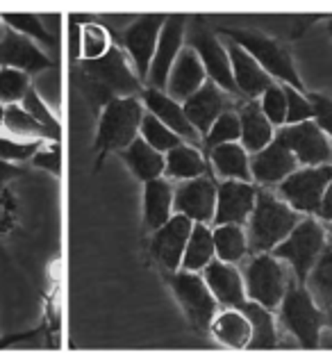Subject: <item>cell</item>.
<instances>
[{"label":"cell","instance_id":"60d3db41","mask_svg":"<svg viewBox=\"0 0 332 364\" xmlns=\"http://www.w3.org/2000/svg\"><path fill=\"white\" fill-rule=\"evenodd\" d=\"M18 105L26 109L34 121H39L43 128L50 132L53 141H60V121L55 119V114L48 109V105H45V102L41 100V96L32 87L26 91V96H23V100L18 102Z\"/></svg>","mask_w":332,"mask_h":364},{"label":"cell","instance_id":"7a4b0ae2","mask_svg":"<svg viewBox=\"0 0 332 364\" xmlns=\"http://www.w3.org/2000/svg\"><path fill=\"white\" fill-rule=\"evenodd\" d=\"M301 221V214L291 210L278 193L269 189H257L255 208L246 221L248 253H271L284 237H287L296 223Z\"/></svg>","mask_w":332,"mask_h":364},{"label":"cell","instance_id":"83f0119b","mask_svg":"<svg viewBox=\"0 0 332 364\" xmlns=\"http://www.w3.org/2000/svg\"><path fill=\"white\" fill-rule=\"evenodd\" d=\"M212 337L227 348H246L250 339V323L239 307H230L225 312H216L210 323Z\"/></svg>","mask_w":332,"mask_h":364},{"label":"cell","instance_id":"f6af8a7d","mask_svg":"<svg viewBox=\"0 0 332 364\" xmlns=\"http://www.w3.org/2000/svg\"><path fill=\"white\" fill-rule=\"evenodd\" d=\"M30 164L37 168H45L50 173L60 176V148H57L55 141H45L37 153L30 157Z\"/></svg>","mask_w":332,"mask_h":364},{"label":"cell","instance_id":"484cf974","mask_svg":"<svg viewBox=\"0 0 332 364\" xmlns=\"http://www.w3.org/2000/svg\"><path fill=\"white\" fill-rule=\"evenodd\" d=\"M210 164L221 180L253 182L250 178V155L242 144H223L208 151Z\"/></svg>","mask_w":332,"mask_h":364},{"label":"cell","instance_id":"7dc6e473","mask_svg":"<svg viewBox=\"0 0 332 364\" xmlns=\"http://www.w3.org/2000/svg\"><path fill=\"white\" fill-rule=\"evenodd\" d=\"M316 216L321 221L332 223V180L323 191V198H321V205H318V210H316Z\"/></svg>","mask_w":332,"mask_h":364},{"label":"cell","instance_id":"2e32d148","mask_svg":"<svg viewBox=\"0 0 332 364\" xmlns=\"http://www.w3.org/2000/svg\"><path fill=\"white\" fill-rule=\"evenodd\" d=\"M255 196L257 187L253 182L223 180L221 185H216V210L212 225H244L255 208Z\"/></svg>","mask_w":332,"mask_h":364},{"label":"cell","instance_id":"d4e9b609","mask_svg":"<svg viewBox=\"0 0 332 364\" xmlns=\"http://www.w3.org/2000/svg\"><path fill=\"white\" fill-rule=\"evenodd\" d=\"M173 216V185L168 178H155L144 182V225L157 230Z\"/></svg>","mask_w":332,"mask_h":364},{"label":"cell","instance_id":"44dd1931","mask_svg":"<svg viewBox=\"0 0 332 364\" xmlns=\"http://www.w3.org/2000/svg\"><path fill=\"white\" fill-rule=\"evenodd\" d=\"M225 50H227V57H230L237 94L246 96L248 100H257L273 85V80L267 75L264 68H262L253 57L242 48V46L225 41Z\"/></svg>","mask_w":332,"mask_h":364},{"label":"cell","instance_id":"4316f807","mask_svg":"<svg viewBox=\"0 0 332 364\" xmlns=\"http://www.w3.org/2000/svg\"><path fill=\"white\" fill-rule=\"evenodd\" d=\"M250 323V339H248V350H271L278 346V326L273 318L271 310L262 307L255 301H244L239 305Z\"/></svg>","mask_w":332,"mask_h":364},{"label":"cell","instance_id":"cb8c5ba5","mask_svg":"<svg viewBox=\"0 0 332 364\" xmlns=\"http://www.w3.org/2000/svg\"><path fill=\"white\" fill-rule=\"evenodd\" d=\"M239 125H242V136H239V144L246 148L248 155H253L262 151L264 146H269L276 136V128L269 123V119L262 114L259 102L257 100H246L239 105L237 109Z\"/></svg>","mask_w":332,"mask_h":364},{"label":"cell","instance_id":"8d00e7d4","mask_svg":"<svg viewBox=\"0 0 332 364\" xmlns=\"http://www.w3.org/2000/svg\"><path fill=\"white\" fill-rule=\"evenodd\" d=\"M239 136H242L239 117L235 109H227L212 123V128L203 134V146H205V151H212L214 146L239 144Z\"/></svg>","mask_w":332,"mask_h":364},{"label":"cell","instance_id":"ba28073f","mask_svg":"<svg viewBox=\"0 0 332 364\" xmlns=\"http://www.w3.org/2000/svg\"><path fill=\"white\" fill-rule=\"evenodd\" d=\"M166 280L176 294L182 312L189 318V323L196 330H210L214 314L219 312L216 310L219 303H216V299L212 296L203 273L178 269V271L166 273Z\"/></svg>","mask_w":332,"mask_h":364},{"label":"cell","instance_id":"ab89813d","mask_svg":"<svg viewBox=\"0 0 332 364\" xmlns=\"http://www.w3.org/2000/svg\"><path fill=\"white\" fill-rule=\"evenodd\" d=\"M30 89V75L16 68L0 66V105H16Z\"/></svg>","mask_w":332,"mask_h":364},{"label":"cell","instance_id":"74e56055","mask_svg":"<svg viewBox=\"0 0 332 364\" xmlns=\"http://www.w3.org/2000/svg\"><path fill=\"white\" fill-rule=\"evenodd\" d=\"M112 39H109V32L98 26V23H87L80 30V60H100L112 48Z\"/></svg>","mask_w":332,"mask_h":364},{"label":"cell","instance_id":"f546056e","mask_svg":"<svg viewBox=\"0 0 332 364\" xmlns=\"http://www.w3.org/2000/svg\"><path fill=\"white\" fill-rule=\"evenodd\" d=\"M121 157L128 164L130 173L141 182L164 176V155L148 146L141 136H136L125 151H121Z\"/></svg>","mask_w":332,"mask_h":364},{"label":"cell","instance_id":"30bf717a","mask_svg":"<svg viewBox=\"0 0 332 364\" xmlns=\"http://www.w3.org/2000/svg\"><path fill=\"white\" fill-rule=\"evenodd\" d=\"M185 39L189 41L187 43L189 48L198 55V60L205 68V75H208L210 82L223 89L227 96H235L237 87H235V77H232L230 57H227V50L219 41V37H216L210 28H205L200 21H196L189 30V37L185 34Z\"/></svg>","mask_w":332,"mask_h":364},{"label":"cell","instance_id":"d6986e66","mask_svg":"<svg viewBox=\"0 0 332 364\" xmlns=\"http://www.w3.org/2000/svg\"><path fill=\"white\" fill-rule=\"evenodd\" d=\"M141 102L148 114H153L159 123H164L166 128L171 132H176L182 141H187V144L200 141L198 130L189 123L185 109H182V102L173 100L171 96H166L164 91L153 89V87H146L141 91Z\"/></svg>","mask_w":332,"mask_h":364},{"label":"cell","instance_id":"4dcf8cb0","mask_svg":"<svg viewBox=\"0 0 332 364\" xmlns=\"http://www.w3.org/2000/svg\"><path fill=\"white\" fill-rule=\"evenodd\" d=\"M214 259V237L210 223H193L180 269L200 273Z\"/></svg>","mask_w":332,"mask_h":364},{"label":"cell","instance_id":"b9f144b4","mask_svg":"<svg viewBox=\"0 0 332 364\" xmlns=\"http://www.w3.org/2000/svg\"><path fill=\"white\" fill-rule=\"evenodd\" d=\"M284 96H287V121H284V125H296L314 119V107L307 98V91L284 87Z\"/></svg>","mask_w":332,"mask_h":364},{"label":"cell","instance_id":"e0dca14e","mask_svg":"<svg viewBox=\"0 0 332 364\" xmlns=\"http://www.w3.org/2000/svg\"><path fill=\"white\" fill-rule=\"evenodd\" d=\"M296 168H299V162H296L294 153L284 146V141L278 134L273 136V141L269 146L250 155V178L262 187L280 185Z\"/></svg>","mask_w":332,"mask_h":364},{"label":"cell","instance_id":"ee69618b","mask_svg":"<svg viewBox=\"0 0 332 364\" xmlns=\"http://www.w3.org/2000/svg\"><path fill=\"white\" fill-rule=\"evenodd\" d=\"M307 98H310L312 107H314V119L312 121L328 136H332V98L321 94V91H307Z\"/></svg>","mask_w":332,"mask_h":364},{"label":"cell","instance_id":"c3c4849f","mask_svg":"<svg viewBox=\"0 0 332 364\" xmlns=\"http://www.w3.org/2000/svg\"><path fill=\"white\" fill-rule=\"evenodd\" d=\"M18 176H23V168L21 166L11 164V162H3V159H0V187H5V182L14 180Z\"/></svg>","mask_w":332,"mask_h":364},{"label":"cell","instance_id":"ac0fdd59","mask_svg":"<svg viewBox=\"0 0 332 364\" xmlns=\"http://www.w3.org/2000/svg\"><path fill=\"white\" fill-rule=\"evenodd\" d=\"M0 66L16 68V71H23L26 75H34L50 68L53 60L34 41L7 28L3 37H0Z\"/></svg>","mask_w":332,"mask_h":364},{"label":"cell","instance_id":"7bdbcfd3","mask_svg":"<svg viewBox=\"0 0 332 364\" xmlns=\"http://www.w3.org/2000/svg\"><path fill=\"white\" fill-rule=\"evenodd\" d=\"M45 141H21L11 136H0V159L3 162H30V157L39 151Z\"/></svg>","mask_w":332,"mask_h":364},{"label":"cell","instance_id":"816d5d0a","mask_svg":"<svg viewBox=\"0 0 332 364\" xmlns=\"http://www.w3.org/2000/svg\"><path fill=\"white\" fill-rule=\"evenodd\" d=\"M328 239H330V242H332V223H330V237H328Z\"/></svg>","mask_w":332,"mask_h":364},{"label":"cell","instance_id":"d6a6232c","mask_svg":"<svg viewBox=\"0 0 332 364\" xmlns=\"http://www.w3.org/2000/svg\"><path fill=\"white\" fill-rule=\"evenodd\" d=\"M3 128L11 134V139H21V141H53L50 132L45 130L39 121H34L30 114L18 105V102H16V105H5Z\"/></svg>","mask_w":332,"mask_h":364},{"label":"cell","instance_id":"277c9868","mask_svg":"<svg viewBox=\"0 0 332 364\" xmlns=\"http://www.w3.org/2000/svg\"><path fill=\"white\" fill-rule=\"evenodd\" d=\"M219 32L227 41L242 46V48L264 68L273 82L299 89V91H307L299 75V68L294 64L291 53L284 48L278 39L269 37V34L255 32V30H244V28H221Z\"/></svg>","mask_w":332,"mask_h":364},{"label":"cell","instance_id":"7c38bea8","mask_svg":"<svg viewBox=\"0 0 332 364\" xmlns=\"http://www.w3.org/2000/svg\"><path fill=\"white\" fill-rule=\"evenodd\" d=\"M278 136L294 153L299 166H323L332 164V141L314 121L284 125Z\"/></svg>","mask_w":332,"mask_h":364},{"label":"cell","instance_id":"7402d4cb","mask_svg":"<svg viewBox=\"0 0 332 364\" xmlns=\"http://www.w3.org/2000/svg\"><path fill=\"white\" fill-rule=\"evenodd\" d=\"M200 273L219 305L239 307L246 301L244 276L239 273V269L235 264H227V262H221L214 257Z\"/></svg>","mask_w":332,"mask_h":364},{"label":"cell","instance_id":"8fae6325","mask_svg":"<svg viewBox=\"0 0 332 364\" xmlns=\"http://www.w3.org/2000/svg\"><path fill=\"white\" fill-rule=\"evenodd\" d=\"M164 14H148L132 21L128 28L123 30L121 41H123V53L132 64L134 73L139 75L141 82H146L148 68H151L153 55L159 41V32L164 28Z\"/></svg>","mask_w":332,"mask_h":364},{"label":"cell","instance_id":"f5cc1de1","mask_svg":"<svg viewBox=\"0 0 332 364\" xmlns=\"http://www.w3.org/2000/svg\"><path fill=\"white\" fill-rule=\"evenodd\" d=\"M328 32H330V39H332V26H330V28H328Z\"/></svg>","mask_w":332,"mask_h":364},{"label":"cell","instance_id":"f35d334b","mask_svg":"<svg viewBox=\"0 0 332 364\" xmlns=\"http://www.w3.org/2000/svg\"><path fill=\"white\" fill-rule=\"evenodd\" d=\"M262 114L269 119L273 128H284L287 121V96H284V85L273 82L264 94L257 98Z\"/></svg>","mask_w":332,"mask_h":364},{"label":"cell","instance_id":"8992f818","mask_svg":"<svg viewBox=\"0 0 332 364\" xmlns=\"http://www.w3.org/2000/svg\"><path fill=\"white\" fill-rule=\"evenodd\" d=\"M326 244H328V232L321 225V221L316 216H305L271 253L289 267L294 280L305 284L307 276H310V271L316 264V259L321 257Z\"/></svg>","mask_w":332,"mask_h":364},{"label":"cell","instance_id":"52a82bcc","mask_svg":"<svg viewBox=\"0 0 332 364\" xmlns=\"http://www.w3.org/2000/svg\"><path fill=\"white\" fill-rule=\"evenodd\" d=\"M289 282H291L289 267L273 253L253 255L244 271L246 299L259 303L267 310H278Z\"/></svg>","mask_w":332,"mask_h":364},{"label":"cell","instance_id":"836d02e7","mask_svg":"<svg viewBox=\"0 0 332 364\" xmlns=\"http://www.w3.org/2000/svg\"><path fill=\"white\" fill-rule=\"evenodd\" d=\"M305 287L310 289V294L323 310H332V242L330 239L321 257L316 259L314 269L310 271V276H307Z\"/></svg>","mask_w":332,"mask_h":364},{"label":"cell","instance_id":"3957f363","mask_svg":"<svg viewBox=\"0 0 332 364\" xmlns=\"http://www.w3.org/2000/svg\"><path fill=\"white\" fill-rule=\"evenodd\" d=\"M278 307L280 326L294 337L296 344L307 350L321 346V335L328 323V316L303 282L291 278Z\"/></svg>","mask_w":332,"mask_h":364},{"label":"cell","instance_id":"5bb4252c","mask_svg":"<svg viewBox=\"0 0 332 364\" xmlns=\"http://www.w3.org/2000/svg\"><path fill=\"white\" fill-rule=\"evenodd\" d=\"M216 210V185L210 176L182 180L173 187V214H182L193 223H212Z\"/></svg>","mask_w":332,"mask_h":364},{"label":"cell","instance_id":"f907efd6","mask_svg":"<svg viewBox=\"0 0 332 364\" xmlns=\"http://www.w3.org/2000/svg\"><path fill=\"white\" fill-rule=\"evenodd\" d=\"M328 326L332 328V310H328Z\"/></svg>","mask_w":332,"mask_h":364},{"label":"cell","instance_id":"e575fe53","mask_svg":"<svg viewBox=\"0 0 332 364\" xmlns=\"http://www.w3.org/2000/svg\"><path fill=\"white\" fill-rule=\"evenodd\" d=\"M0 18H3V23L14 30L18 34H23V37H28L30 41H34L41 48H53L55 46V39L50 37V32L43 28V23L37 14H14V11H5V14H0Z\"/></svg>","mask_w":332,"mask_h":364},{"label":"cell","instance_id":"f1b7e54d","mask_svg":"<svg viewBox=\"0 0 332 364\" xmlns=\"http://www.w3.org/2000/svg\"><path fill=\"white\" fill-rule=\"evenodd\" d=\"M208 168L210 164L205 162L196 146L180 144L164 155V178L168 180H193L208 176Z\"/></svg>","mask_w":332,"mask_h":364},{"label":"cell","instance_id":"9a60e30c","mask_svg":"<svg viewBox=\"0 0 332 364\" xmlns=\"http://www.w3.org/2000/svg\"><path fill=\"white\" fill-rule=\"evenodd\" d=\"M191 228H193L191 219H187V216H182V214H173L164 225H159L157 230H153L151 253L166 273L180 269Z\"/></svg>","mask_w":332,"mask_h":364},{"label":"cell","instance_id":"6da1fadb","mask_svg":"<svg viewBox=\"0 0 332 364\" xmlns=\"http://www.w3.org/2000/svg\"><path fill=\"white\" fill-rule=\"evenodd\" d=\"M75 71L85 98L96 109H102L112 98H141L144 82L117 43L100 60H80Z\"/></svg>","mask_w":332,"mask_h":364},{"label":"cell","instance_id":"ffe728a7","mask_svg":"<svg viewBox=\"0 0 332 364\" xmlns=\"http://www.w3.org/2000/svg\"><path fill=\"white\" fill-rule=\"evenodd\" d=\"M182 109H185L189 123L198 130L203 139V134L212 128V123L219 119L223 112L235 109V107L223 89H219L214 82H210V80H205V85L196 94L182 102Z\"/></svg>","mask_w":332,"mask_h":364},{"label":"cell","instance_id":"603a6c76","mask_svg":"<svg viewBox=\"0 0 332 364\" xmlns=\"http://www.w3.org/2000/svg\"><path fill=\"white\" fill-rule=\"evenodd\" d=\"M205 80H208V75H205V68L198 60V55L189 46H185L182 53L178 55L173 68H171L164 94L178 102H185L205 85Z\"/></svg>","mask_w":332,"mask_h":364},{"label":"cell","instance_id":"bcb514c9","mask_svg":"<svg viewBox=\"0 0 332 364\" xmlns=\"http://www.w3.org/2000/svg\"><path fill=\"white\" fill-rule=\"evenodd\" d=\"M16 223V203L14 196L5 189L0 187V235L9 232L11 228Z\"/></svg>","mask_w":332,"mask_h":364},{"label":"cell","instance_id":"9c48e42d","mask_svg":"<svg viewBox=\"0 0 332 364\" xmlns=\"http://www.w3.org/2000/svg\"><path fill=\"white\" fill-rule=\"evenodd\" d=\"M332 180V164L299 166L278 185V196L291 210L305 216H316L323 191Z\"/></svg>","mask_w":332,"mask_h":364},{"label":"cell","instance_id":"d590c367","mask_svg":"<svg viewBox=\"0 0 332 364\" xmlns=\"http://www.w3.org/2000/svg\"><path fill=\"white\" fill-rule=\"evenodd\" d=\"M139 136L141 139L151 146V148H155L157 153H162V155H166L168 151H173L176 146H180V144H187V141H182L180 136L176 134V132H171L164 123H159L153 114H144V119H141V125H139Z\"/></svg>","mask_w":332,"mask_h":364},{"label":"cell","instance_id":"5b68a950","mask_svg":"<svg viewBox=\"0 0 332 364\" xmlns=\"http://www.w3.org/2000/svg\"><path fill=\"white\" fill-rule=\"evenodd\" d=\"M144 114L146 109L141 98H112L100 109L98 132H96V151H98L96 166H100L107 153L125 151L139 136V125Z\"/></svg>","mask_w":332,"mask_h":364},{"label":"cell","instance_id":"681fc988","mask_svg":"<svg viewBox=\"0 0 332 364\" xmlns=\"http://www.w3.org/2000/svg\"><path fill=\"white\" fill-rule=\"evenodd\" d=\"M3 121H5V105H0V128H3Z\"/></svg>","mask_w":332,"mask_h":364},{"label":"cell","instance_id":"1f68e13d","mask_svg":"<svg viewBox=\"0 0 332 364\" xmlns=\"http://www.w3.org/2000/svg\"><path fill=\"white\" fill-rule=\"evenodd\" d=\"M214 237V257L227 262V264H237L248 255V237L244 225H214L212 228Z\"/></svg>","mask_w":332,"mask_h":364},{"label":"cell","instance_id":"4fadbf2b","mask_svg":"<svg viewBox=\"0 0 332 364\" xmlns=\"http://www.w3.org/2000/svg\"><path fill=\"white\" fill-rule=\"evenodd\" d=\"M185 34H187V16H182V14L166 16L164 28L159 32V41L153 55L151 68H148V77H146L148 85L153 89H159V91L166 89L171 68H173L178 55L185 48Z\"/></svg>","mask_w":332,"mask_h":364}]
</instances>
